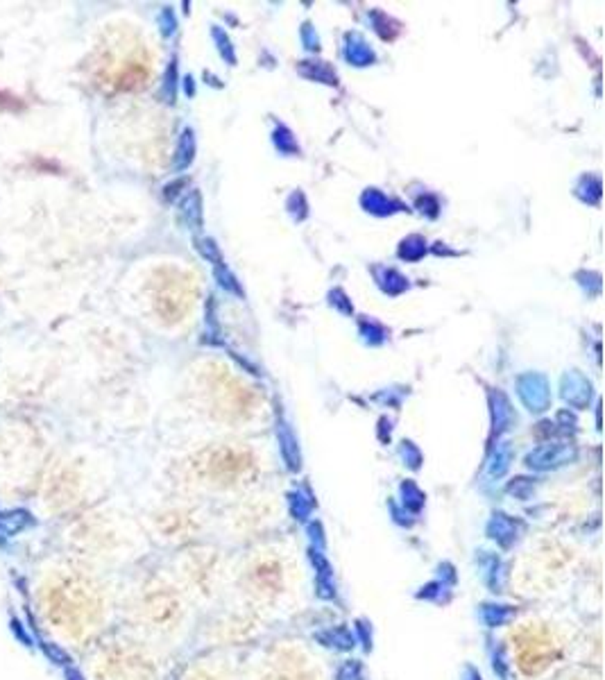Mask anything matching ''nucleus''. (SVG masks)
<instances>
[{"mask_svg": "<svg viewBox=\"0 0 605 680\" xmlns=\"http://www.w3.org/2000/svg\"><path fill=\"white\" fill-rule=\"evenodd\" d=\"M283 580H286L283 564L281 560L272 558V555L259 558L250 567V587L259 596H277L283 589Z\"/></svg>", "mask_w": 605, "mask_h": 680, "instance_id": "nucleus-6", "label": "nucleus"}, {"mask_svg": "<svg viewBox=\"0 0 605 680\" xmlns=\"http://www.w3.org/2000/svg\"><path fill=\"white\" fill-rule=\"evenodd\" d=\"M84 680H161L157 655L129 630H109L80 655Z\"/></svg>", "mask_w": 605, "mask_h": 680, "instance_id": "nucleus-3", "label": "nucleus"}, {"mask_svg": "<svg viewBox=\"0 0 605 680\" xmlns=\"http://www.w3.org/2000/svg\"><path fill=\"white\" fill-rule=\"evenodd\" d=\"M193 297H195V288L189 275L177 273V270H166L161 275V279H157L154 302H157L159 313L166 320H179L191 309Z\"/></svg>", "mask_w": 605, "mask_h": 680, "instance_id": "nucleus-4", "label": "nucleus"}, {"mask_svg": "<svg viewBox=\"0 0 605 680\" xmlns=\"http://www.w3.org/2000/svg\"><path fill=\"white\" fill-rule=\"evenodd\" d=\"M263 680H315V678L306 674L304 667H299V665H283V662H277L272 671H270Z\"/></svg>", "mask_w": 605, "mask_h": 680, "instance_id": "nucleus-8", "label": "nucleus"}, {"mask_svg": "<svg viewBox=\"0 0 605 680\" xmlns=\"http://www.w3.org/2000/svg\"><path fill=\"white\" fill-rule=\"evenodd\" d=\"M209 474L216 481H234L245 474V470L250 467V458L234 452V449H220V452L209 456Z\"/></svg>", "mask_w": 605, "mask_h": 680, "instance_id": "nucleus-7", "label": "nucleus"}, {"mask_svg": "<svg viewBox=\"0 0 605 680\" xmlns=\"http://www.w3.org/2000/svg\"><path fill=\"white\" fill-rule=\"evenodd\" d=\"M186 680H223V678H218V676H211L207 674V671H200V669H195L193 674L186 676Z\"/></svg>", "mask_w": 605, "mask_h": 680, "instance_id": "nucleus-9", "label": "nucleus"}, {"mask_svg": "<svg viewBox=\"0 0 605 680\" xmlns=\"http://www.w3.org/2000/svg\"><path fill=\"white\" fill-rule=\"evenodd\" d=\"M514 649H517L519 667L524 669L526 674L533 676L551 665L555 646L546 630L537 628V626H526L519 630L517 637H514Z\"/></svg>", "mask_w": 605, "mask_h": 680, "instance_id": "nucleus-5", "label": "nucleus"}, {"mask_svg": "<svg viewBox=\"0 0 605 680\" xmlns=\"http://www.w3.org/2000/svg\"><path fill=\"white\" fill-rule=\"evenodd\" d=\"M118 612L125 630L152 644L179 630L184 621V601L168 580L148 576L122 592Z\"/></svg>", "mask_w": 605, "mask_h": 680, "instance_id": "nucleus-2", "label": "nucleus"}, {"mask_svg": "<svg viewBox=\"0 0 605 680\" xmlns=\"http://www.w3.org/2000/svg\"><path fill=\"white\" fill-rule=\"evenodd\" d=\"M23 587L41 640L64 655L80 658L111 630L118 603L107 571L50 549L30 558Z\"/></svg>", "mask_w": 605, "mask_h": 680, "instance_id": "nucleus-1", "label": "nucleus"}]
</instances>
